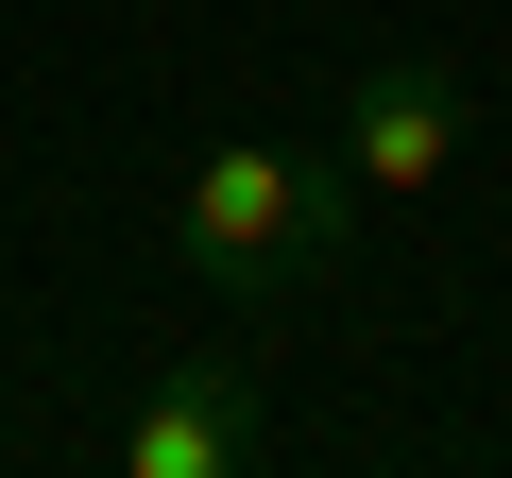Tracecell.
Returning <instances> with one entry per match:
<instances>
[{
  "label": "cell",
  "instance_id": "obj_1",
  "mask_svg": "<svg viewBox=\"0 0 512 478\" xmlns=\"http://www.w3.org/2000/svg\"><path fill=\"white\" fill-rule=\"evenodd\" d=\"M359 188H342V154L325 137H274V120H239V137H205L188 154V188H171V257L222 291V308H291V291H325L342 257H359Z\"/></svg>",
  "mask_w": 512,
  "mask_h": 478
},
{
  "label": "cell",
  "instance_id": "obj_2",
  "mask_svg": "<svg viewBox=\"0 0 512 478\" xmlns=\"http://www.w3.org/2000/svg\"><path fill=\"white\" fill-rule=\"evenodd\" d=\"M461 137H478V86H461L444 52H376V69L325 86V154H342L359 205H427V188L461 171Z\"/></svg>",
  "mask_w": 512,
  "mask_h": 478
},
{
  "label": "cell",
  "instance_id": "obj_3",
  "mask_svg": "<svg viewBox=\"0 0 512 478\" xmlns=\"http://www.w3.org/2000/svg\"><path fill=\"white\" fill-rule=\"evenodd\" d=\"M256 444H274V393H256V359H188L120 410V478H239Z\"/></svg>",
  "mask_w": 512,
  "mask_h": 478
}]
</instances>
